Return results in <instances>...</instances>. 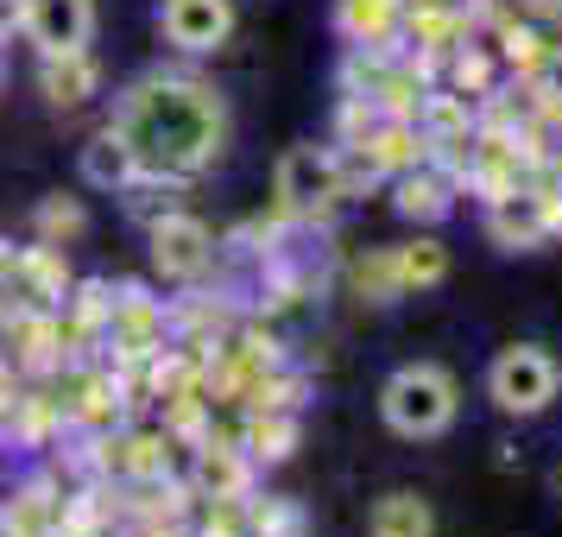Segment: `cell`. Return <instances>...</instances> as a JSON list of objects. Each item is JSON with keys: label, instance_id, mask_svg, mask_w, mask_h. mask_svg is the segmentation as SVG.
I'll return each mask as SVG.
<instances>
[{"label": "cell", "instance_id": "cell-1", "mask_svg": "<svg viewBox=\"0 0 562 537\" xmlns=\"http://www.w3.org/2000/svg\"><path fill=\"white\" fill-rule=\"evenodd\" d=\"M108 127L133 146L139 178H196L228 146V108L196 77H146L121 96Z\"/></svg>", "mask_w": 562, "mask_h": 537}, {"label": "cell", "instance_id": "cell-2", "mask_svg": "<svg viewBox=\"0 0 562 537\" xmlns=\"http://www.w3.org/2000/svg\"><path fill=\"white\" fill-rule=\"evenodd\" d=\"M456 411H461V385H456V373L436 367V360H411V367H398V373L385 380V392H380L385 430L411 436V443L442 436L449 424H456Z\"/></svg>", "mask_w": 562, "mask_h": 537}, {"label": "cell", "instance_id": "cell-3", "mask_svg": "<svg viewBox=\"0 0 562 537\" xmlns=\"http://www.w3.org/2000/svg\"><path fill=\"white\" fill-rule=\"evenodd\" d=\"M562 392V367L550 348H537V342H512L499 348V360L486 367V399L506 411V417H537V411H550V399Z\"/></svg>", "mask_w": 562, "mask_h": 537}, {"label": "cell", "instance_id": "cell-4", "mask_svg": "<svg viewBox=\"0 0 562 537\" xmlns=\"http://www.w3.org/2000/svg\"><path fill=\"white\" fill-rule=\"evenodd\" d=\"M348 183H341V158L329 146H291L279 158V178H272V197H279L284 215H316L323 203H335Z\"/></svg>", "mask_w": 562, "mask_h": 537}, {"label": "cell", "instance_id": "cell-5", "mask_svg": "<svg viewBox=\"0 0 562 537\" xmlns=\"http://www.w3.org/2000/svg\"><path fill=\"white\" fill-rule=\"evenodd\" d=\"M153 266L165 272V279H203L209 266H215V234H209V222H196V215H183V209H165V215H153Z\"/></svg>", "mask_w": 562, "mask_h": 537}, {"label": "cell", "instance_id": "cell-6", "mask_svg": "<svg viewBox=\"0 0 562 537\" xmlns=\"http://www.w3.org/2000/svg\"><path fill=\"white\" fill-rule=\"evenodd\" d=\"M158 32L190 57L222 52L234 32V0H165L158 7Z\"/></svg>", "mask_w": 562, "mask_h": 537}, {"label": "cell", "instance_id": "cell-7", "mask_svg": "<svg viewBox=\"0 0 562 537\" xmlns=\"http://www.w3.org/2000/svg\"><path fill=\"white\" fill-rule=\"evenodd\" d=\"M20 32L38 52H82L95 38V0H26Z\"/></svg>", "mask_w": 562, "mask_h": 537}, {"label": "cell", "instance_id": "cell-8", "mask_svg": "<svg viewBox=\"0 0 562 537\" xmlns=\"http://www.w3.org/2000/svg\"><path fill=\"white\" fill-rule=\"evenodd\" d=\"M108 335H114V348L127 360H146L165 348V310L153 298H139V291H127V298L108 304Z\"/></svg>", "mask_w": 562, "mask_h": 537}, {"label": "cell", "instance_id": "cell-9", "mask_svg": "<svg viewBox=\"0 0 562 537\" xmlns=\"http://www.w3.org/2000/svg\"><path fill=\"white\" fill-rule=\"evenodd\" d=\"M38 89H45V102L52 108L89 102V96L102 89V70H95L89 45H82V52H38Z\"/></svg>", "mask_w": 562, "mask_h": 537}, {"label": "cell", "instance_id": "cell-10", "mask_svg": "<svg viewBox=\"0 0 562 537\" xmlns=\"http://www.w3.org/2000/svg\"><path fill=\"white\" fill-rule=\"evenodd\" d=\"M398 20H405V0H341V7H335L341 38L360 45V52H380L385 38L398 32Z\"/></svg>", "mask_w": 562, "mask_h": 537}, {"label": "cell", "instance_id": "cell-11", "mask_svg": "<svg viewBox=\"0 0 562 537\" xmlns=\"http://www.w3.org/2000/svg\"><path fill=\"white\" fill-rule=\"evenodd\" d=\"M82 183H95V190H133L139 183V158L114 127H102L82 146Z\"/></svg>", "mask_w": 562, "mask_h": 537}, {"label": "cell", "instance_id": "cell-12", "mask_svg": "<svg viewBox=\"0 0 562 537\" xmlns=\"http://www.w3.org/2000/svg\"><path fill=\"white\" fill-rule=\"evenodd\" d=\"M449 209H456V183L442 178V171H430V165L398 171V215L405 222H442Z\"/></svg>", "mask_w": 562, "mask_h": 537}, {"label": "cell", "instance_id": "cell-13", "mask_svg": "<svg viewBox=\"0 0 562 537\" xmlns=\"http://www.w3.org/2000/svg\"><path fill=\"white\" fill-rule=\"evenodd\" d=\"M367 537H436V512L424 493H385L380 506L367 512Z\"/></svg>", "mask_w": 562, "mask_h": 537}, {"label": "cell", "instance_id": "cell-14", "mask_svg": "<svg viewBox=\"0 0 562 537\" xmlns=\"http://www.w3.org/2000/svg\"><path fill=\"white\" fill-rule=\"evenodd\" d=\"M196 486L215 500H240L247 493V456L234 443H203L196 449Z\"/></svg>", "mask_w": 562, "mask_h": 537}, {"label": "cell", "instance_id": "cell-15", "mask_svg": "<svg viewBox=\"0 0 562 537\" xmlns=\"http://www.w3.org/2000/svg\"><path fill=\"white\" fill-rule=\"evenodd\" d=\"M7 532L13 537H52V532H64V506H57L45 486H26V493L7 506Z\"/></svg>", "mask_w": 562, "mask_h": 537}, {"label": "cell", "instance_id": "cell-16", "mask_svg": "<svg viewBox=\"0 0 562 537\" xmlns=\"http://www.w3.org/2000/svg\"><path fill=\"white\" fill-rule=\"evenodd\" d=\"M291 443H297V417H284V411H272V405L247 424V456H259V461H284Z\"/></svg>", "mask_w": 562, "mask_h": 537}, {"label": "cell", "instance_id": "cell-17", "mask_svg": "<svg viewBox=\"0 0 562 537\" xmlns=\"http://www.w3.org/2000/svg\"><path fill=\"white\" fill-rule=\"evenodd\" d=\"M398 284H442L449 279V254H442V247H436V240H411V247H398Z\"/></svg>", "mask_w": 562, "mask_h": 537}, {"label": "cell", "instance_id": "cell-18", "mask_svg": "<svg viewBox=\"0 0 562 537\" xmlns=\"http://www.w3.org/2000/svg\"><path fill=\"white\" fill-rule=\"evenodd\" d=\"M254 537H304V506H297V500H259Z\"/></svg>", "mask_w": 562, "mask_h": 537}, {"label": "cell", "instance_id": "cell-19", "mask_svg": "<svg viewBox=\"0 0 562 537\" xmlns=\"http://www.w3.org/2000/svg\"><path fill=\"white\" fill-rule=\"evenodd\" d=\"M355 284L373 298V304H385V298H398V291H405V284H398V259H392V254L360 259V266H355Z\"/></svg>", "mask_w": 562, "mask_h": 537}, {"label": "cell", "instance_id": "cell-20", "mask_svg": "<svg viewBox=\"0 0 562 537\" xmlns=\"http://www.w3.org/2000/svg\"><path fill=\"white\" fill-rule=\"evenodd\" d=\"M82 222H89V215H82V203H70V197H52V203L38 209V234H45V240H57V234H82Z\"/></svg>", "mask_w": 562, "mask_h": 537}, {"label": "cell", "instance_id": "cell-21", "mask_svg": "<svg viewBox=\"0 0 562 537\" xmlns=\"http://www.w3.org/2000/svg\"><path fill=\"white\" fill-rule=\"evenodd\" d=\"M456 82H461V89H486V57L481 52H461L456 57Z\"/></svg>", "mask_w": 562, "mask_h": 537}, {"label": "cell", "instance_id": "cell-22", "mask_svg": "<svg viewBox=\"0 0 562 537\" xmlns=\"http://www.w3.org/2000/svg\"><path fill=\"white\" fill-rule=\"evenodd\" d=\"M20 20H26V0H0V45L20 32Z\"/></svg>", "mask_w": 562, "mask_h": 537}, {"label": "cell", "instance_id": "cell-23", "mask_svg": "<svg viewBox=\"0 0 562 537\" xmlns=\"http://www.w3.org/2000/svg\"><path fill=\"white\" fill-rule=\"evenodd\" d=\"M0 82H7V52H0Z\"/></svg>", "mask_w": 562, "mask_h": 537}, {"label": "cell", "instance_id": "cell-24", "mask_svg": "<svg viewBox=\"0 0 562 537\" xmlns=\"http://www.w3.org/2000/svg\"><path fill=\"white\" fill-rule=\"evenodd\" d=\"M209 537H234V532H209Z\"/></svg>", "mask_w": 562, "mask_h": 537}]
</instances>
